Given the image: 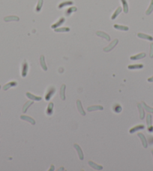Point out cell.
I'll list each match as a JSON object with an SVG mask.
<instances>
[{"instance_id":"cell-29","label":"cell","mask_w":153,"mask_h":171,"mask_svg":"<svg viewBox=\"0 0 153 171\" xmlns=\"http://www.w3.org/2000/svg\"><path fill=\"white\" fill-rule=\"evenodd\" d=\"M121 2H122V10L125 14H127L128 12V10H129L128 2H127L126 0H121Z\"/></svg>"},{"instance_id":"cell-11","label":"cell","mask_w":153,"mask_h":171,"mask_svg":"<svg viewBox=\"0 0 153 171\" xmlns=\"http://www.w3.org/2000/svg\"><path fill=\"white\" fill-rule=\"evenodd\" d=\"M76 103H77V109H78V111H79V112L80 113V115H83V116L86 115V112H85V111H84V109H83V108L81 101H80V100H77V102H76Z\"/></svg>"},{"instance_id":"cell-26","label":"cell","mask_w":153,"mask_h":171,"mask_svg":"<svg viewBox=\"0 0 153 171\" xmlns=\"http://www.w3.org/2000/svg\"><path fill=\"white\" fill-rule=\"evenodd\" d=\"M73 4H74V2H72V1H65V2H61V3L59 5L58 8H59V9H61V8H64V7H65V6H69V5H73Z\"/></svg>"},{"instance_id":"cell-16","label":"cell","mask_w":153,"mask_h":171,"mask_svg":"<svg viewBox=\"0 0 153 171\" xmlns=\"http://www.w3.org/2000/svg\"><path fill=\"white\" fill-rule=\"evenodd\" d=\"M4 20L5 22H10V21H19L20 20V18L19 17L17 16H14V15H12V16H7L4 18Z\"/></svg>"},{"instance_id":"cell-24","label":"cell","mask_w":153,"mask_h":171,"mask_svg":"<svg viewBox=\"0 0 153 171\" xmlns=\"http://www.w3.org/2000/svg\"><path fill=\"white\" fill-rule=\"evenodd\" d=\"M143 68V65L141 63H138V64H131L128 65V69H140Z\"/></svg>"},{"instance_id":"cell-1","label":"cell","mask_w":153,"mask_h":171,"mask_svg":"<svg viewBox=\"0 0 153 171\" xmlns=\"http://www.w3.org/2000/svg\"><path fill=\"white\" fill-rule=\"evenodd\" d=\"M56 93V88L54 86H51L48 88V90L47 91L46 94H45V100L46 101H49L51 99V97L54 95V94Z\"/></svg>"},{"instance_id":"cell-40","label":"cell","mask_w":153,"mask_h":171,"mask_svg":"<svg viewBox=\"0 0 153 171\" xmlns=\"http://www.w3.org/2000/svg\"><path fill=\"white\" fill-rule=\"evenodd\" d=\"M152 158H153V150L152 151Z\"/></svg>"},{"instance_id":"cell-4","label":"cell","mask_w":153,"mask_h":171,"mask_svg":"<svg viewBox=\"0 0 153 171\" xmlns=\"http://www.w3.org/2000/svg\"><path fill=\"white\" fill-rule=\"evenodd\" d=\"M74 149H76V151L77 152V154H78V156H79V158L80 160L83 161V158H84V155H83V150L82 149L80 148V146L78 145V144H74Z\"/></svg>"},{"instance_id":"cell-39","label":"cell","mask_w":153,"mask_h":171,"mask_svg":"<svg viewBox=\"0 0 153 171\" xmlns=\"http://www.w3.org/2000/svg\"><path fill=\"white\" fill-rule=\"evenodd\" d=\"M149 143L152 145L153 144V138H151V136H150V138H149Z\"/></svg>"},{"instance_id":"cell-19","label":"cell","mask_w":153,"mask_h":171,"mask_svg":"<svg viewBox=\"0 0 153 171\" xmlns=\"http://www.w3.org/2000/svg\"><path fill=\"white\" fill-rule=\"evenodd\" d=\"M122 8L120 7V6H119V7L116 9V11H114V13L113 14V15L111 16V20H115V19L120 14V13L122 12Z\"/></svg>"},{"instance_id":"cell-31","label":"cell","mask_w":153,"mask_h":171,"mask_svg":"<svg viewBox=\"0 0 153 171\" xmlns=\"http://www.w3.org/2000/svg\"><path fill=\"white\" fill-rule=\"evenodd\" d=\"M113 111H114L116 113H120V112H122V106H121L119 104L116 103V104L113 106Z\"/></svg>"},{"instance_id":"cell-36","label":"cell","mask_w":153,"mask_h":171,"mask_svg":"<svg viewBox=\"0 0 153 171\" xmlns=\"http://www.w3.org/2000/svg\"><path fill=\"white\" fill-rule=\"evenodd\" d=\"M148 131H149V133L153 132V125H151V126L148 127Z\"/></svg>"},{"instance_id":"cell-2","label":"cell","mask_w":153,"mask_h":171,"mask_svg":"<svg viewBox=\"0 0 153 171\" xmlns=\"http://www.w3.org/2000/svg\"><path fill=\"white\" fill-rule=\"evenodd\" d=\"M118 42H119V40L117 39H115L114 40H113V42H110V44L108 45V46H107V47H105L104 48V52H110V51H112L116 45H117V44H118Z\"/></svg>"},{"instance_id":"cell-22","label":"cell","mask_w":153,"mask_h":171,"mask_svg":"<svg viewBox=\"0 0 153 171\" xmlns=\"http://www.w3.org/2000/svg\"><path fill=\"white\" fill-rule=\"evenodd\" d=\"M33 100H30V101H27L24 105H23V109H22V111H23V113H26V111L28 110V109L33 104Z\"/></svg>"},{"instance_id":"cell-13","label":"cell","mask_w":153,"mask_h":171,"mask_svg":"<svg viewBox=\"0 0 153 171\" xmlns=\"http://www.w3.org/2000/svg\"><path fill=\"white\" fill-rule=\"evenodd\" d=\"M137 108L139 110V114H140V118L141 120H143L145 117V112H144V109L142 106L141 103H137Z\"/></svg>"},{"instance_id":"cell-12","label":"cell","mask_w":153,"mask_h":171,"mask_svg":"<svg viewBox=\"0 0 153 171\" xmlns=\"http://www.w3.org/2000/svg\"><path fill=\"white\" fill-rule=\"evenodd\" d=\"M65 89H66V85L65 84H62L61 88H60V91H59V94H60V98L62 100H65Z\"/></svg>"},{"instance_id":"cell-5","label":"cell","mask_w":153,"mask_h":171,"mask_svg":"<svg viewBox=\"0 0 153 171\" xmlns=\"http://www.w3.org/2000/svg\"><path fill=\"white\" fill-rule=\"evenodd\" d=\"M26 96L31 100H33V101H41V97H38V96H35L32 94H31L30 92H26Z\"/></svg>"},{"instance_id":"cell-25","label":"cell","mask_w":153,"mask_h":171,"mask_svg":"<svg viewBox=\"0 0 153 171\" xmlns=\"http://www.w3.org/2000/svg\"><path fill=\"white\" fill-rule=\"evenodd\" d=\"M113 27L117 30H121V31H128L129 30L128 26H123V25H119V24H115Z\"/></svg>"},{"instance_id":"cell-6","label":"cell","mask_w":153,"mask_h":171,"mask_svg":"<svg viewBox=\"0 0 153 171\" xmlns=\"http://www.w3.org/2000/svg\"><path fill=\"white\" fill-rule=\"evenodd\" d=\"M137 136H138V137L140 139L143 146L145 149H146V148L148 147V142H147V140H146V139L144 134H143L142 133H137Z\"/></svg>"},{"instance_id":"cell-33","label":"cell","mask_w":153,"mask_h":171,"mask_svg":"<svg viewBox=\"0 0 153 171\" xmlns=\"http://www.w3.org/2000/svg\"><path fill=\"white\" fill-rule=\"evenodd\" d=\"M152 11H153V0H151L149 6V8H147V10L146 11V15H149V14H152Z\"/></svg>"},{"instance_id":"cell-35","label":"cell","mask_w":153,"mask_h":171,"mask_svg":"<svg viewBox=\"0 0 153 171\" xmlns=\"http://www.w3.org/2000/svg\"><path fill=\"white\" fill-rule=\"evenodd\" d=\"M149 57L153 58V43L150 44V52H149Z\"/></svg>"},{"instance_id":"cell-38","label":"cell","mask_w":153,"mask_h":171,"mask_svg":"<svg viewBox=\"0 0 153 171\" xmlns=\"http://www.w3.org/2000/svg\"><path fill=\"white\" fill-rule=\"evenodd\" d=\"M54 167H54V165H53V164H52V165L50 166V168L49 169V171L54 170H55V168H54Z\"/></svg>"},{"instance_id":"cell-14","label":"cell","mask_w":153,"mask_h":171,"mask_svg":"<svg viewBox=\"0 0 153 171\" xmlns=\"http://www.w3.org/2000/svg\"><path fill=\"white\" fill-rule=\"evenodd\" d=\"M137 36L140 39H146V40H149V41H153V37L149 36V35H147V34H145V33H137Z\"/></svg>"},{"instance_id":"cell-41","label":"cell","mask_w":153,"mask_h":171,"mask_svg":"<svg viewBox=\"0 0 153 171\" xmlns=\"http://www.w3.org/2000/svg\"><path fill=\"white\" fill-rule=\"evenodd\" d=\"M0 89H1V85H0Z\"/></svg>"},{"instance_id":"cell-34","label":"cell","mask_w":153,"mask_h":171,"mask_svg":"<svg viewBox=\"0 0 153 171\" xmlns=\"http://www.w3.org/2000/svg\"><path fill=\"white\" fill-rule=\"evenodd\" d=\"M152 115L150 114H148L146 115V124H147V126L149 127L152 125Z\"/></svg>"},{"instance_id":"cell-8","label":"cell","mask_w":153,"mask_h":171,"mask_svg":"<svg viewBox=\"0 0 153 171\" xmlns=\"http://www.w3.org/2000/svg\"><path fill=\"white\" fill-rule=\"evenodd\" d=\"M144 128H145V126H144L143 124H138V125H136V126H134V127L131 128V129L129 130V133H134L135 132L139 131V130H143Z\"/></svg>"},{"instance_id":"cell-7","label":"cell","mask_w":153,"mask_h":171,"mask_svg":"<svg viewBox=\"0 0 153 171\" xmlns=\"http://www.w3.org/2000/svg\"><path fill=\"white\" fill-rule=\"evenodd\" d=\"M65 21V17H60L55 23H53V25H51V28L52 29H56V28H58L59 26H60L61 25H62Z\"/></svg>"},{"instance_id":"cell-23","label":"cell","mask_w":153,"mask_h":171,"mask_svg":"<svg viewBox=\"0 0 153 171\" xmlns=\"http://www.w3.org/2000/svg\"><path fill=\"white\" fill-rule=\"evenodd\" d=\"M104 107L102 106H91L87 108V110L89 112H94V111H98V110H103Z\"/></svg>"},{"instance_id":"cell-20","label":"cell","mask_w":153,"mask_h":171,"mask_svg":"<svg viewBox=\"0 0 153 171\" xmlns=\"http://www.w3.org/2000/svg\"><path fill=\"white\" fill-rule=\"evenodd\" d=\"M40 63H41V66L42 67L44 71H47V66L45 62V57L44 55H41L40 57Z\"/></svg>"},{"instance_id":"cell-10","label":"cell","mask_w":153,"mask_h":171,"mask_svg":"<svg viewBox=\"0 0 153 171\" xmlns=\"http://www.w3.org/2000/svg\"><path fill=\"white\" fill-rule=\"evenodd\" d=\"M20 119L23 120V121H28L29 122L30 124H32V125H35V119H33L32 117H29L28 115H21L20 116Z\"/></svg>"},{"instance_id":"cell-9","label":"cell","mask_w":153,"mask_h":171,"mask_svg":"<svg viewBox=\"0 0 153 171\" xmlns=\"http://www.w3.org/2000/svg\"><path fill=\"white\" fill-rule=\"evenodd\" d=\"M96 35L98 37H101V38L106 39L107 41H110V36L107 33H106L103 32V31H97L96 32Z\"/></svg>"},{"instance_id":"cell-3","label":"cell","mask_w":153,"mask_h":171,"mask_svg":"<svg viewBox=\"0 0 153 171\" xmlns=\"http://www.w3.org/2000/svg\"><path fill=\"white\" fill-rule=\"evenodd\" d=\"M28 70H29V65H28L26 60H24L23 63V64H22V71H21V75H22V77L25 78L27 75Z\"/></svg>"},{"instance_id":"cell-32","label":"cell","mask_w":153,"mask_h":171,"mask_svg":"<svg viewBox=\"0 0 153 171\" xmlns=\"http://www.w3.org/2000/svg\"><path fill=\"white\" fill-rule=\"evenodd\" d=\"M43 3H44V0H38V4H37V5H36V8H35L36 12L41 11V8H42V6H43Z\"/></svg>"},{"instance_id":"cell-18","label":"cell","mask_w":153,"mask_h":171,"mask_svg":"<svg viewBox=\"0 0 153 171\" xmlns=\"http://www.w3.org/2000/svg\"><path fill=\"white\" fill-rule=\"evenodd\" d=\"M146 57V53H140V54H137L136 55H134V56H131L130 57V60H141L143 58Z\"/></svg>"},{"instance_id":"cell-21","label":"cell","mask_w":153,"mask_h":171,"mask_svg":"<svg viewBox=\"0 0 153 171\" xmlns=\"http://www.w3.org/2000/svg\"><path fill=\"white\" fill-rule=\"evenodd\" d=\"M77 11V7H75V6H71V7H70V8H68L66 11H65V16H67V17H68V16H70L72 13H74V12H75V11Z\"/></svg>"},{"instance_id":"cell-28","label":"cell","mask_w":153,"mask_h":171,"mask_svg":"<svg viewBox=\"0 0 153 171\" xmlns=\"http://www.w3.org/2000/svg\"><path fill=\"white\" fill-rule=\"evenodd\" d=\"M54 31L56 33H67L70 31L69 27H58L54 29Z\"/></svg>"},{"instance_id":"cell-17","label":"cell","mask_w":153,"mask_h":171,"mask_svg":"<svg viewBox=\"0 0 153 171\" xmlns=\"http://www.w3.org/2000/svg\"><path fill=\"white\" fill-rule=\"evenodd\" d=\"M17 81H10V82L7 83L5 85H4L3 90H4V91H7V90H8L9 88H12V87H15V86H17Z\"/></svg>"},{"instance_id":"cell-15","label":"cell","mask_w":153,"mask_h":171,"mask_svg":"<svg viewBox=\"0 0 153 171\" xmlns=\"http://www.w3.org/2000/svg\"><path fill=\"white\" fill-rule=\"evenodd\" d=\"M88 164H89V165L92 168H93V169H95V170H103V167H102L101 165H98V164H95V162H93V161H89L88 162Z\"/></svg>"},{"instance_id":"cell-27","label":"cell","mask_w":153,"mask_h":171,"mask_svg":"<svg viewBox=\"0 0 153 171\" xmlns=\"http://www.w3.org/2000/svg\"><path fill=\"white\" fill-rule=\"evenodd\" d=\"M53 106H54V104L51 102L48 104V106L47 108V110H46V113L47 115L50 116L53 113Z\"/></svg>"},{"instance_id":"cell-37","label":"cell","mask_w":153,"mask_h":171,"mask_svg":"<svg viewBox=\"0 0 153 171\" xmlns=\"http://www.w3.org/2000/svg\"><path fill=\"white\" fill-rule=\"evenodd\" d=\"M147 81H148L149 82H153V75L152 76V77L149 78L147 79Z\"/></svg>"},{"instance_id":"cell-30","label":"cell","mask_w":153,"mask_h":171,"mask_svg":"<svg viewBox=\"0 0 153 171\" xmlns=\"http://www.w3.org/2000/svg\"><path fill=\"white\" fill-rule=\"evenodd\" d=\"M141 104H142V106H143L144 110H146V111L147 112H149V113H153V108L150 107V106H149L145 102H143Z\"/></svg>"}]
</instances>
